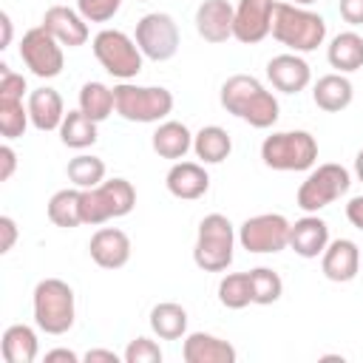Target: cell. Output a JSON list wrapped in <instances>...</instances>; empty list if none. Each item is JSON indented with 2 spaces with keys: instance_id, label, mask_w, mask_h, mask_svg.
<instances>
[{
  "instance_id": "cell-34",
  "label": "cell",
  "mask_w": 363,
  "mask_h": 363,
  "mask_svg": "<svg viewBox=\"0 0 363 363\" xmlns=\"http://www.w3.org/2000/svg\"><path fill=\"white\" fill-rule=\"evenodd\" d=\"M250 289H252V303L269 306L284 295V281L275 269L255 267V269H250Z\"/></svg>"
},
{
  "instance_id": "cell-33",
  "label": "cell",
  "mask_w": 363,
  "mask_h": 363,
  "mask_svg": "<svg viewBox=\"0 0 363 363\" xmlns=\"http://www.w3.org/2000/svg\"><path fill=\"white\" fill-rule=\"evenodd\" d=\"M218 303L224 309H244L252 303L250 272H230L218 281Z\"/></svg>"
},
{
  "instance_id": "cell-5",
  "label": "cell",
  "mask_w": 363,
  "mask_h": 363,
  "mask_svg": "<svg viewBox=\"0 0 363 363\" xmlns=\"http://www.w3.org/2000/svg\"><path fill=\"white\" fill-rule=\"evenodd\" d=\"M238 233L233 221L221 213H210L199 221L196 244H193V261L204 272H224L233 264V250H235Z\"/></svg>"
},
{
  "instance_id": "cell-44",
  "label": "cell",
  "mask_w": 363,
  "mask_h": 363,
  "mask_svg": "<svg viewBox=\"0 0 363 363\" xmlns=\"http://www.w3.org/2000/svg\"><path fill=\"white\" fill-rule=\"evenodd\" d=\"M45 363H79V354L71 349H51L45 352Z\"/></svg>"
},
{
  "instance_id": "cell-45",
  "label": "cell",
  "mask_w": 363,
  "mask_h": 363,
  "mask_svg": "<svg viewBox=\"0 0 363 363\" xmlns=\"http://www.w3.org/2000/svg\"><path fill=\"white\" fill-rule=\"evenodd\" d=\"M0 26H3V40H0V48H9V43H11V31H14V28H11V17H9L6 11L0 14Z\"/></svg>"
},
{
  "instance_id": "cell-36",
  "label": "cell",
  "mask_w": 363,
  "mask_h": 363,
  "mask_svg": "<svg viewBox=\"0 0 363 363\" xmlns=\"http://www.w3.org/2000/svg\"><path fill=\"white\" fill-rule=\"evenodd\" d=\"M122 360L125 363H162V349L156 340L139 335L128 343V349L122 352Z\"/></svg>"
},
{
  "instance_id": "cell-28",
  "label": "cell",
  "mask_w": 363,
  "mask_h": 363,
  "mask_svg": "<svg viewBox=\"0 0 363 363\" xmlns=\"http://www.w3.org/2000/svg\"><path fill=\"white\" fill-rule=\"evenodd\" d=\"M187 320V309L173 301H162L150 309V329L159 340H184Z\"/></svg>"
},
{
  "instance_id": "cell-9",
  "label": "cell",
  "mask_w": 363,
  "mask_h": 363,
  "mask_svg": "<svg viewBox=\"0 0 363 363\" xmlns=\"http://www.w3.org/2000/svg\"><path fill=\"white\" fill-rule=\"evenodd\" d=\"M349 184H352L349 170L337 162H326V164H318L309 170V176L301 182V187L295 193V201L303 213H320L323 207H329L340 196H346Z\"/></svg>"
},
{
  "instance_id": "cell-21",
  "label": "cell",
  "mask_w": 363,
  "mask_h": 363,
  "mask_svg": "<svg viewBox=\"0 0 363 363\" xmlns=\"http://www.w3.org/2000/svg\"><path fill=\"white\" fill-rule=\"evenodd\" d=\"M326 244H329V224L318 213H306L289 227V250L301 258L323 255Z\"/></svg>"
},
{
  "instance_id": "cell-38",
  "label": "cell",
  "mask_w": 363,
  "mask_h": 363,
  "mask_svg": "<svg viewBox=\"0 0 363 363\" xmlns=\"http://www.w3.org/2000/svg\"><path fill=\"white\" fill-rule=\"evenodd\" d=\"M26 91H28L26 77L17 74V71H11V68L3 62V65H0V99H6V102H23Z\"/></svg>"
},
{
  "instance_id": "cell-46",
  "label": "cell",
  "mask_w": 363,
  "mask_h": 363,
  "mask_svg": "<svg viewBox=\"0 0 363 363\" xmlns=\"http://www.w3.org/2000/svg\"><path fill=\"white\" fill-rule=\"evenodd\" d=\"M354 173L363 182V150H357V156H354Z\"/></svg>"
},
{
  "instance_id": "cell-29",
  "label": "cell",
  "mask_w": 363,
  "mask_h": 363,
  "mask_svg": "<svg viewBox=\"0 0 363 363\" xmlns=\"http://www.w3.org/2000/svg\"><path fill=\"white\" fill-rule=\"evenodd\" d=\"M45 213H48V221L62 227V230H74L82 224V190L79 187H65V190H57L48 204H45Z\"/></svg>"
},
{
  "instance_id": "cell-39",
  "label": "cell",
  "mask_w": 363,
  "mask_h": 363,
  "mask_svg": "<svg viewBox=\"0 0 363 363\" xmlns=\"http://www.w3.org/2000/svg\"><path fill=\"white\" fill-rule=\"evenodd\" d=\"M337 11L349 26H363V0H340Z\"/></svg>"
},
{
  "instance_id": "cell-25",
  "label": "cell",
  "mask_w": 363,
  "mask_h": 363,
  "mask_svg": "<svg viewBox=\"0 0 363 363\" xmlns=\"http://www.w3.org/2000/svg\"><path fill=\"white\" fill-rule=\"evenodd\" d=\"M326 60L337 74H352L363 68V37L357 31H340L326 45Z\"/></svg>"
},
{
  "instance_id": "cell-26",
  "label": "cell",
  "mask_w": 363,
  "mask_h": 363,
  "mask_svg": "<svg viewBox=\"0 0 363 363\" xmlns=\"http://www.w3.org/2000/svg\"><path fill=\"white\" fill-rule=\"evenodd\" d=\"M0 349H3L6 363H34L37 354H40V340H37V332L28 323H11L3 332Z\"/></svg>"
},
{
  "instance_id": "cell-43",
  "label": "cell",
  "mask_w": 363,
  "mask_h": 363,
  "mask_svg": "<svg viewBox=\"0 0 363 363\" xmlns=\"http://www.w3.org/2000/svg\"><path fill=\"white\" fill-rule=\"evenodd\" d=\"M85 363H119V354L111 352V349H88L82 354Z\"/></svg>"
},
{
  "instance_id": "cell-37",
  "label": "cell",
  "mask_w": 363,
  "mask_h": 363,
  "mask_svg": "<svg viewBox=\"0 0 363 363\" xmlns=\"http://www.w3.org/2000/svg\"><path fill=\"white\" fill-rule=\"evenodd\" d=\"M122 9V0H77V11L88 23H108Z\"/></svg>"
},
{
  "instance_id": "cell-10",
  "label": "cell",
  "mask_w": 363,
  "mask_h": 363,
  "mask_svg": "<svg viewBox=\"0 0 363 363\" xmlns=\"http://www.w3.org/2000/svg\"><path fill=\"white\" fill-rule=\"evenodd\" d=\"M20 60L26 62V68L40 77V79H54L62 74L65 65V54H62V43L43 26L28 28L20 40Z\"/></svg>"
},
{
  "instance_id": "cell-16",
  "label": "cell",
  "mask_w": 363,
  "mask_h": 363,
  "mask_svg": "<svg viewBox=\"0 0 363 363\" xmlns=\"http://www.w3.org/2000/svg\"><path fill=\"white\" fill-rule=\"evenodd\" d=\"M320 272L335 284H349L360 272V247L352 238H335L320 255Z\"/></svg>"
},
{
  "instance_id": "cell-41",
  "label": "cell",
  "mask_w": 363,
  "mask_h": 363,
  "mask_svg": "<svg viewBox=\"0 0 363 363\" xmlns=\"http://www.w3.org/2000/svg\"><path fill=\"white\" fill-rule=\"evenodd\" d=\"M0 233H3V244H0V252H11L14 250V241H17V221L11 216H0Z\"/></svg>"
},
{
  "instance_id": "cell-17",
  "label": "cell",
  "mask_w": 363,
  "mask_h": 363,
  "mask_svg": "<svg viewBox=\"0 0 363 363\" xmlns=\"http://www.w3.org/2000/svg\"><path fill=\"white\" fill-rule=\"evenodd\" d=\"M164 187L170 196L182 199V201H196L210 190V173L204 170L201 162H173L167 176H164Z\"/></svg>"
},
{
  "instance_id": "cell-35",
  "label": "cell",
  "mask_w": 363,
  "mask_h": 363,
  "mask_svg": "<svg viewBox=\"0 0 363 363\" xmlns=\"http://www.w3.org/2000/svg\"><path fill=\"white\" fill-rule=\"evenodd\" d=\"M28 125H31L28 105L0 99V133H3V139H6V142L20 139V136L26 133V128H28Z\"/></svg>"
},
{
  "instance_id": "cell-19",
  "label": "cell",
  "mask_w": 363,
  "mask_h": 363,
  "mask_svg": "<svg viewBox=\"0 0 363 363\" xmlns=\"http://www.w3.org/2000/svg\"><path fill=\"white\" fill-rule=\"evenodd\" d=\"M43 28H48L62 45L68 48H79L88 43L91 31H88V20L77 11V9H68V6H51L45 9L43 14Z\"/></svg>"
},
{
  "instance_id": "cell-6",
  "label": "cell",
  "mask_w": 363,
  "mask_h": 363,
  "mask_svg": "<svg viewBox=\"0 0 363 363\" xmlns=\"http://www.w3.org/2000/svg\"><path fill=\"white\" fill-rule=\"evenodd\" d=\"M116 113L128 122L153 125L164 122L173 111V94L162 85H136V82H119L113 85Z\"/></svg>"
},
{
  "instance_id": "cell-23",
  "label": "cell",
  "mask_w": 363,
  "mask_h": 363,
  "mask_svg": "<svg viewBox=\"0 0 363 363\" xmlns=\"http://www.w3.org/2000/svg\"><path fill=\"white\" fill-rule=\"evenodd\" d=\"M312 99H315V105L320 108V111H326V113H340V111H346L349 105H352V99H354V88H352V82H349V77L346 74H323L315 85H312Z\"/></svg>"
},
{
  "instance_id": "cell-2",
  "label": "cell",
  "mask_w": 363,
  "mask_h": 363,
  "mask_svg": "<svg viewBox=\"0 0 363 363\" xmlns=\"http://www.w3.org/2000/svg\"><path fill=\"white\" fill-rule=\"evenodd\" d=\"M281 45H286L295 54H309L326 40V20L306 6L295 3H275L272 9V31Z\"/></svg>"
},
{
  "instance_id": "cell-42",
  "label": "cell",
  "mask_w": 363,
  "mask_h": 363,
  "mask_svg": "<svg viewBox=\"0 0 363 363\" xmlns=\"http://www.w3.org/2000/svg\"><path fill=\"white\" fill-rule=\"evenodd\" d=\"M346 218L352 227L363 230V196H354L349 204H346Z\"/></svg>"
},
{
  "instance_id": "cell-3",
  "label": "cell",
  "mask_w": 363,
  "mask_h": 363,
  "mask_svg": "<svg viewBox=\"0 0 363 363\" xmlns=\"http://www.w3.org/2000/svg\"><path fill=\"white\" fill-rule=\"evenodd\" d=\"M34 323L45 335H65L77 320V298L62 278H43L31 292Z\"/></svg>"
},
{
  "instance_id": "cell-20",
  "label": "cell",
  "mask_w": 363,
  "mask_h": 363,
  "mask_svg": "<svg viewBox=\"0 0 363 363\" xmlns=\"http://www.w3.org/2000/svg\"><path fill=\"white\" fill-rule=\"evenodd\" d=\"M184 363H235L238 352L230 340L210 332H190L182 343Z\"/></svg>"
},
{
  "instance_id": "cell-15",
  "label": "cell",
  "mask_w": 363,
  "mask_h": 363,
  "mask_svg": "<svg viewBox=\"0 0 363 363\" xmlns=\"http://www.w3.org/2000/svg\"><path fill=\"white\" fill-rule=\"evenodd\" d=\"M130 238L119 227H99L88 241L91 261L102 269H122L130 261Z\"/></svg>"
},
{
  "instance_id": "cell-12",
  "label": "cell",
  "mask_w": 363,
  "mask_h": 363,
  "mask_svg": "<svg viewBox=\"0 0 363 363\" xmlns=\"http://www.w3.org/2000/svg\"><path fill=\"white\" fill-rule=\"evenodd\" d=\"M136 45L142 48V54L153 62H167L176 57L179 51V26L170 14L164 11H150L136 23V34H133Z\"/></svg>"
},
{
  "instance_id": "cell-14",
  "label": "cell",
  "mask_w": 363,
  "mask_h": 363,
  "mask_svg": "<svg viewBox=\"0 0 363 363\" xmlns=\"http://www.w3.org/2000/svg\"><path fill=\"white\" fill-rule=\"evenodd\" d=\"M267 79L281 94H301L312 82V68L301 54L286 51L267 62Z\"/></svg>"
},
{
  "instance_id": "cell-24",
  "label": "cell",
  "mask_w": 363,
  "mask_h": 363,
  "mask_svg": "<svg viewBox=\"0 0 363 363\" xmlns=\"http://www.w3.org/2000/svg\"><path fill=\"white\" fill-rule=\"evenodd\" d=\"M150 145H153V150H156L162 159L179 162V159H184V156L193 150V133H190V128H187L184 122L164 119V122H159V128L153 130Z\"/></svg>"
},
{
  "instance_id": "cell-27",
  "label": "cell",
  "mask_w": 363,
  "mask_h": 363,
  "mask_svg": "<svg viewBox=\"0 0 363 363\" xmlns=\"http://www.w3.org/2000/svg\"><path fill=\"white\" fill-rule=\"evenodd\" d=\"M193 153L201 164H221L233 153V139L221 125H204L193 133Z\"/></svg>"
},
{
  "instance_id": "cell-11",
  "label": "cell",
  "mask_w": 363,
  "mask_h": 363,
  "mask_svg": "<svg viewBox=\"0 0 363 363\" xmlns=\"http://www.w3.org/2000/svg\"><path fill=\"white\" fill-rule=\"evenodd\" d=\"M289 227L292 221L281 213H258L238 227V244L255 255L281 252L289 247Z\"/></svg>"
},
{
  "instance_id": "cell-31",
  "label": "cell",
  "mask_w": 363,
  "mask_h": 363,
  "mask_svg": "<svg viewBox=\"0 0 363 363\" xmlns=\"http://www.w3.org/2000/svg\"><path fill=\"white\" fill-rule=\"evenodd\" d=\"M79 111L88 113L94 122H105L113 111H116V99H113V88H108L105 82H85L79 88Z\"/></svg>"
},
{
  "instance_id": "cell-18",
  "label": "cell",
  "mask_w": 363,
  "mask_h": 363,
  "mask_svg": "<svg viewBox=\"0 0 363 363\" xmlns=\"http://www.w3.org/2000/svg\"><path fill=\"white\" fill-rule=\"evenodd\" d=\"M235 6L230 0H201L196 9V31L207 43H227L233 37Z\"/></svg>"
},
{
  "instance_id": "cell-40",
  "label": "cell",
  "mask_w": 363,
  "mask_h": 363,
  "mask_svg": "<svg viewBox=\"0 0 363 363\" xmlns=\"http://www.w3.org/2000/svg\"><path fill=\"white\" fill-rule=\"evenodd\" d=\"M14 170H17V153L6 142V145H0V182H9L14 176Z\"/></svg>"
},
{
  "instance_id": "cell-47",
  "label": "cell",
  "mask_w": 363,
  "mask_h": 363,
  "mask_svg": "<svg viewBox=\"0 0 363 363\" xmlns=\"http://www.w3.org/2000/svg\"><path fill=\"white\" fill-rule=\"evenodd\" d=\"M292 3H295V6H312L315 0H292Z\"/></svg>"
},
{
  "instance_id": "cell-4",
  "label": "cell",
  "mask_w": 363,
  "mask_h": 363,
  "mask_svg": "<svg viewBox=\"0 0 363 363\" xmlns=\"http://www.w3.org/2000/svg\"><path fill=\"white\" fill-rule=\"evenodd\" d=\"M261 162L281 173L312 170L318 162V139L309 130H275L261 142Z\"/></svg>"
},
{
  "instance_id": "cell-30",
  "label": "cell",
  "mask_w": 363,
  "mask_h": 363,
  "mask_svg": "<svg viewBox=\"0 0 363 363\" xmlns=\"http://www.w3.org/2000/svg\"><path fill=\"white\" fill-rule=\"evenodd\" d=\"M96 125L99 122H94L88 113H82L79 108L77 111H68L65 113V119H62V125H60V142L65 145V147H71V150H85V147H91L99 136H96Z\"/></svg>"
},
{
  "instance_id": "cell-13",
  "label": "cell",
  "mask_w": 363,
  "mask_h": 363,
  "mask_svg": "<svg viewBox=\"0 0 363 363\" xmlns=\"http://www.w3.org/2000/svg\"><path fill=\"white\" fill-rule=\"evenodd\" d=\"M275 0H238L233 17V37L244 45H255L272 31Z\"/></svg>"
},
{
  "instance_id": "cell-1",
  "label": "cell",
  "mask_w": 363,
  "mask_h": 363,
  "mask_svg": "<svg viewBox=\"0 0 363 363\" xmlns=\"http://www.w3.org/2000/svg\"><path fill=\"white\" fill-rule=\"evenodd\" d=\"M218 99H221V108L227 113H233L235 119L258 128V130H267L278 122L281 116V105L275 99V94L252 74H233L221 82V91H218Z\"/></svg>"
},
{
  "instance_id": "cell-48",
  "label": "cell",
  "mask_w": 363,
  "mask_h": 363,
  "mask_svg": "<svg viewBox=\"0 0 363 363\" xmlns=\"http://www.w3.org/2000/svg\"><path fill=\"white\" fill-rule=\"evenodd\" d=\"M139 3H147V0H139Z\"/></svg>"
},
{
  "instance_id": "cell-8",
  "label": "cell",
  "mask_w": 363,
  "mask_h": 363,
  "mask_svg": "<svg viewBox=\"0 0 363 363\" xmlns=\"http://www.w3.org/2000/svg\"><path fill=\"white\" fill-rule=\"evenodd\" d=\"M91 48H94L96 62L111 77H116L119 82H130L133 77H139L145 54H142V48L136 45V40L130 34H125L119 28H102L94 37Z\"/></svg>"
},
{
  "instance_id": "cell-22",
  "label": "cell",
  "mask_w": 363,
  "mask_h": 363,
  "mask_svg": "<svg viewBox=\"0 0 363 363\" xmlns=\"http://www.w3.org/2000/svg\"><path fill=\"white\" fill-rule=\"evenodd\" d=\"M28 116H31V125L37 128V130H43V133H48V130H60V125H62V119H65V102H62V96L54 91V88H48V85H43V88H34L31 94H28Z\"/></svg>"
},
{
  "instance_id": "cell-7",
  "label": "cell",
  "mask_w": 363,
  "mask_h": 363,
  "mask_svg": "<svg viewBox=\"0 0 363 363\" xmlns=\"http://www.w3.org/2000/svg\"><path fill=\"white\" fill-rule=\"evenodd\" d=\"M136 207V190L128 179L113 176L102 184L82 190V224L99 227L111 218H122Z\"/></svg>"
},
{
  "instance_id": "cell-32",
  "label": "cell",
  "mask_w": 363,
  "mask_h": 363,
  "mask_svg": "<svg viewBox=\"0 0 363 363\" xmlns=\"http://www.w3.org/2000/svg\"><path fill=\"white\" fill-rule=\"evenodd\" d=\"M105 173H108L105 162H102L99 156H94V153H77V156L68 159V164H65L68 182H71L74 187H79V190H91V187L102 184V182H105Z\"/></svg>"
}]
</instances>
